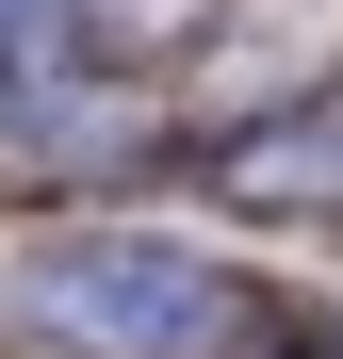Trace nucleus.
<instances>
[{"label": "nucleus", "mask_w": 343, "mask_h": 359, "mask_svg": "<svg viewBox=\"0 0 343 359\" xmlns=\"http://www.w3.org/2000/svg\"><path fill=\"white\" fill-rule=\"evenodd\" d=\"M82 17H98V33H196L213 0H82Z\"/></svg>", "instance_id": "obj_3"}, {"label": "nucleus", "mask_w": 343, "mask_h": 359, "mask_svg": "<svg viewBox=\"0 0 343 359\" xmlns=\"http://www.w3.org/2000/svg\"><path fill=\"white\" fill-rule=\"evenodd\" d=\"M246 180H262V196H343V98H311V114H278V131L246 147Z\"/></svg>", "instance_id": "obj_2"}, {"label": "nucleus", "mask_w": 343, "mask_h": 359, "mask_svg": "<svg viewBox=\"0 0 343 359\" xmlns=\"http://www.w3.org/2000/svg\"><path fill=\"white\" fill-rule=\"evenodd\" d=\"M49 17H66V0H0V49H33V33H49Z\"/></svg>", "instance_id": "obj_4"}, {"label": "nucleus", "mask_w": 343, "mask_h": 359, "mask_svg": "<svg viewBox=\"0 0 343 359\" xmlns=\"http://www.w3.org/2000/svg\"><path fill=\"white\" fill-rule=\"evenodd\" d=\"M17 311L66 327V343H98V359H196L229 327V278L196 245H147V229H82V245L17 262Z\"/></svg>", "instance_id": "obj_1"}]
</instances>
